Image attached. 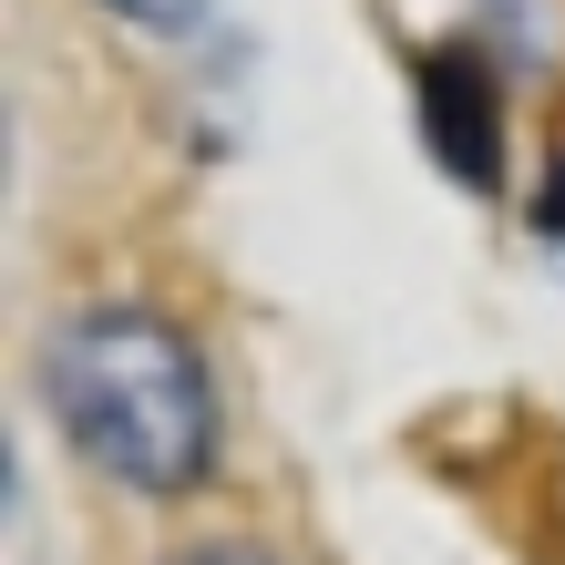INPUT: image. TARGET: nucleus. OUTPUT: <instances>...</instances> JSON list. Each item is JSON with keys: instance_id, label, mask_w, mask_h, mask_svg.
<instances>
[{"instance_id": "7ed1b4c3", "label": "nucleus", "mask_w": 565, "mask_h": 565, "mask_svg": "<svg viewBox=\"0 0 565 565\" xmlns=\"http://www.w3.org/2000/svg\"><path fill=\"white\" fill-rule=\"evenodd\" d=\"M114 11H135V21H154V31H185V21H206L216 0H114Z\"/></svg>"}, {"instance_id": "39448f33", "label": "nucleus", "mask_w": 565, "mask_h": 565, "mask_svg": "<svg viewBox=\"0 0 565 565\" xmlns=\"http://www.w3.org/2000/svg\"><path fill=\"white\" fill-rule=\"evenodd\" d=\"M535 216H545V237H565V164L545 175V195H535Z\"/></svg>"}, {"instance_id": "f03ea898", "label": "nucleus", "mask_w": 565, "mask_h": 565, "mask_svg": "<svg viewBox=\"0 0 565 565\" xmlns=\"http://www.w3.org/2000/svg\"><path fill=\"white\" fill-rule=\"evenodd\" d=\"M422 145L473 195L504 185V73L473 42H431L422 52Z\"/></svg>"}, {"instance_id": "f257e3e1", "label": "nucleus", "mask_w": 565, "mask_h": 565, "mask_svg": "<svg viewBox=\"0 0 565 565\" xmlns=\"http://www.w3.org/2000/svg\"><path fill=\"white\" fill-rule=\"evenodd\" d=\"M42 412L104 483L175 504L216 473V381L164 309L93 298L42 340Z\"/></svg>"}, {"instance_id": "20e7f679", "label": "nucleus", "mask_w": 565, "mask_h": 565, "mask_svg": "<svg viewBox=\"0 0 565 565\" xmlns=\"http://www.w3.org/2000/svg\"><path fill=\"white\" fill-rule=\"evenodd\" d=\"M164 565H288L268 545H185V555H164Z\"/></svg>"}]
</instances>
